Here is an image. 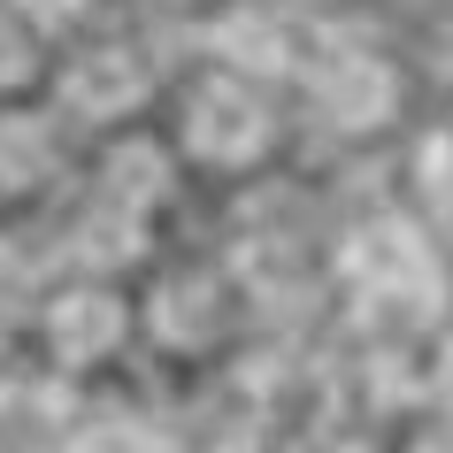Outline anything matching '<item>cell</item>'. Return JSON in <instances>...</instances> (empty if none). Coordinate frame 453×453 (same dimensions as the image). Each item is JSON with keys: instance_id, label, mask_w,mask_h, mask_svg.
<instances>
[{"instance_id": "1", "label": "cell", "mask_w": 453, "mask_h": 453, "mask_svg": "<svg viewBox=\"0 0 453 453\" xmlns=\"http://www.w3.org/2000/svg\"><path fill=\"white\" fill-rule=\"evenodd\" d=\"M177 146H185L192 162H208V169H254L277 146V116H269V100H254L239 85V70H223V77H200L185 93Z\"/></svg>"}, {"instance_id": "2", "label": "cell", "mask_w": 453, "mask_h": 453, "mask_svg": "<svg viewBox=\"0 0 453 453\" xmlns=\"http://www.w3.org/2000/svg\"><path fill=\"white\" fill-rule=\"evenodd\" d=\"M338 277L377 308H430L438 300V246L400 215H377L338 246Z\"/></svg>"}, {"instance_id": "3", "label": "cell", "mask_w": 453, "mask_h": 453, "mask_svg": "<svg viewBox=\"0 0 453 453\" xmlns=\"http://www.w3.org/2000/svg\"><path fill=\"white\" fill-rule=\"evenodd\" d=\"M54 93H62V116L116 131V123H131L146 100H154V70H146L139 47H85L70 70H62Z\"/></svg>"}, {"instance_id": "4", "label": "cell", "mask_w": 453, "mask_h": 453, "mask_svg": "<svg viewBox=\"0 0 453 453\" xmlns=\"http://www.w3.org/2000/svg\"><path fill=\"white\" fill-rule=\"evenodd\" d=\"M39 331H47V354L62 361V369H100V361H116L123 338H131V300H123L116 285H70V292L47 300Z\"/></svg>"}, {"instance_id": "5", "label": "cell", "mask_w": 453, "mask_h": 453, "mask_svg": "<svg viewBox=\"0 0 453 453\" xmlns=\"http://www.w3.org/2000/svg\"><path fill=\"white\" fill-rule=\"evenodd\" d=\"M315 108L338 131H384L400 116V70L384 54H338L331 70L315 77Z\"/></svg>"}, {"instance_id": "6", "label": "cell", "mask_w": 453, "mask_h": 453, "mask_svg": "<svg viewBox=\"0 0 453 453\" xmlns=\"http://www.w3.org/2000/svg\"><path fill=\"white\" fill-rule=\"evenodd\" d=\"M215 54L246 77H285L300 62V24L292 8H269V0H239L223 24H215Z\"/></svg>"}, {"instance_id": "7", "label": "cell", "mask_w": 453, "mask_h": 453, "mask_svg": "<svg viewBox=\"0 0 453 453\" xmlns=\"http://www.w3.org/2000/svg\"><path fill=\"white\" fill-rule=\"evenodd\" d=\"M169 185H177V146H162V139H116L100 154V200L123 215L162 208Z\"/></svg>"}, {"instance_id": "8", "label": "cell", "mask_w": 453, "mask_h": 453, "mask_svg": "<svg viewBox=\"0 0 453 453\" xmlns=\"http://www.w3.org/2000/svg\"><path fill=\"white\" fill-rule=\"evenodd\" d=\"M223 315H231V300H223L215 277H169V285L154 292L146 323H154V338H162L169 354H200V346H215Z\"/></svg>"}, {"instance_id": "9", "label": "cell", "mask_w": 453, "mask_h": 453, "mask_svg": "<svg viewBox=\"0 0 453 453\" xmlns=\"http://www.w3.org/2000/svg\"><path fill=\"white\" fill-rule=\"evenodd\" d=\"M54 162V131L39 116H24V108H0V185H39Z\"/></svg>"}, {"instance_id": "10", "label": "cell", "mask_w": 453, "mask_h": 453, "mask_svg": "<svg viewBox=\"0 0 453 453\" xmlns=\"http://www.w3.org/2000/svg\"><path fill=\"white\" fill-rule=\"evenodd\" d=\"M70 453H177V446H169V430L146 423V415H100Z\"/></svg>"}, {"instance_id": "11", "label": "cell", "mask_w": 453, "mask_h": 453, "mask_svg": "<svg viewBox=\"0 0 453 453\" xmlns=\"http://www.w3.org/2000/svg\"><path fill=\"white\" fill-rule=\"evenodd\" d=\"M77 246H85L93 262H131L146 239H139V215H123V208H108V200H100L93 231H77Z\"/></svg>"}, {"instance_id": "12", "label": "cell", "mask_w": 453, "mask_h": 453, "mask_svg": "<svg viewBox=\"0 0 453 453\" xmlns=\"http://www.w3.org/2000/svg\"><path fill=\"white\" fill-rule=\"evenodd\" d=\"M31 62H39V54H31L24 24H16V16H0V93H8V85H24Z\"/></svg>"}, {"instance_id": "13", "label": "cell", "mask_w": 453, "mask_h": 453, "mask_svg": "<svg viewBox=\"0 0 453 453\" xmlns=\"http://www.w3.org/2000/svg\"><path fill=\"white\" fill-rule=\"evenodd\" d=\"M415 185H423L430 200H446V208H453V139H430V162L415 169Z\"/></svg>"}, {"instance_id": "14", "label": "cell", "mask_w": 453, "mask_h": 453, "mask_svg": "<svg viewBox=\"0 0 453 453\" xmlns=\"http://www.w3.org/2000/svg\"><path fill=\"white\" fill-rule=\"evenodd\" d=\"M24 24H39V31H54V24H70V16H85V0H8Z\"/></svg>"}, {"instance_id": "15", "label": "cell", "mask_w": 453, "mask_h": 453, "mask_svg": "<svg viewBox=\"0 0 453 453\" xmlns=\"http://www.w3.org/2000/svg\"><path fill=\"white\" fill-rule=\"evenodd\" d=\"M407 453H453V407L438 415V423H423L415 438H407Z\"/></svg>"}, {"instance_id": "16", "label": "cell", "mask_w": 453, "mask_h": 453, "mask_svg": "<svg viewBox=\"0 0 453 453\" xmlns=\"http://www.w3.org/2000/svg\"><path fill=\"white\" fill-rule=\"evenodd\" d=\"M430 392H438V407H453V331L438 346V361H430Z\"/></svg>"}]
</instances>
